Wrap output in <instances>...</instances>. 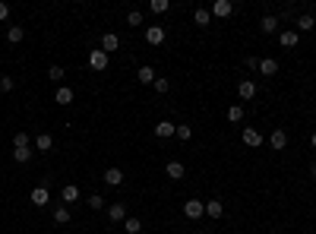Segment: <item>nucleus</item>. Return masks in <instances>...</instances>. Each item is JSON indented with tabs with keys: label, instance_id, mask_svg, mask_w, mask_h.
I'll return each instance as SVG.
<instances>
[{
	"label": "nucleus",
	"instance_id": "nucleus-1",
	"mask_svg": "<svg viewBox=\"0 0 316 234\" xmlns=\"http://www.w3.org/2000/svg\"><path fill=\"white\" fill-rule=\"evenodd\" d=\"M183 215L190 218V221L203 218V215H206V203H203V200H186V203H183Z\"/></svg>",
	"mask_w": 316,
	"mask_h": 234
},
{
	"label": "nucleus",
	"instance_id": "nucleus-2",
	"mask_svg": "<svg viewBox=\"0 0 316 234\" xmlns=\"http://www.w3.org/2000/svg\"><path fill=\"white\" fill-rule=\"evenodd\" d=\"M165 38H168L165 26H149V29H146V41L152 44V48H161V44H165Z\"/></svg>",
	"mask_w": 316,
	"mask_h": 234
},
{
	"label": "nucleus",
	"instance_id": "nucleus-3",
	"mask_svg": "<svg viewBox=\"0 0 316 234\" xmlns=\"http://www.w3.org/2000/svg\"><path fill=\"white\" fill-rule=\"evenodd\" d=\"M48 203H51L48 187H44V184H41V187H32V206H38V209H41V206H48Z\"/></svg>",
	"mask_w": 316,
	"mask_h": 234
},
{
	"label": "nucleus",
	"instance_id": "nucleus-4",
	"mask_svg": "<svg viewBox=\"0 0 316 234\" xmlns=\"http://www.w3.org/2000/svg\"><path fill=\"white\" fill-rule=\"evenodd\" d=\"M297 41H300L297 29H285V32H278V44H282V48H297Z\"/></svg>",
	"mask_w": 316,
	"mask_h": 234
},
{
	"label": "nucleus",
	"instance_id": "nucleus-5",
	"mask_svg": "<svg viewBox=\"0 0 316 234\" xmlns=\"http://www.w3.org/2000/svg\"><path fill=\"white\" fill-rule=\"evenodd\" d=\"M243 146L260 149V146H263V133L256 130V127H247V130H243Z\"/></svg>",
	"mask_w": 316,
	"mask_h": 234
},
{
	"label": "nucleus",
	"instance_id": "nucleus-6",
	"mask_svg": "<svg viewBox=\"0 0 316 234\" xmlns=\"http://www.w3.org/2000/svg\"><path fill=\"white\" fill-rule=\"evenodd\" d=\"M269 146H272L275 152H282V149L288 146V133L282 130V127H275V130H272V136H269Z\"/></svg>",
	"mask_w": 316,
	"mask_h": 234
},
{
	"label": "nucleus",
	"instance_id": "nucleus-7",
	"mask_svg": "<svg viewBox=\"0 0 316 234\" xmlns=\"http://www.w3.org/2000/svg\"><path fill=\"white\" fill-rule=\"evenodd\" d=\"M89 67L95 70V73L108 70V54H104V51H92V54H89Z\"/></svg>",
	"mask_w": 316,
	"mask_h": 234
},
{
	"label": "nucleus",
	"instance_id": "nucleus-8",
	"mask_svg": "<svg viewBox=\"0 0 316 234\" xmlns=\"http://www.w3.org/2000/svg\"><path fill=\"white\" fill-rule=\"evenodd\" d=\"M256 70H260L263 76H275L278 73V61H275V57H260V67H256Z\"/></svg>",
	"mask_w": 316,
	"mask_h": 234
},
{
	"label": "nucleus",
	"instance_id": "nucleus-9",
	"mask_svg": "<svg viewBox=\"0 0 316 234\" xmlns=\"http://www.w3.org/2000/svg\"><path fill=\"white\" fill-rule=\"evenodd\" d=\"M165 174H168L171 181H183V174H186L183 161H168V165H165Z\"/></svg>",
	"mask_w": 316,
	"mask_h": 234
},
{
	"label": "nucleus",
	"instance_id": "nucleus-10",
	"mask_svg": "<svg viewBox=\"0 0 316 234\" xmlns=\"http://www.w3.org/2000/svg\"><path fill=\"white\" fill-rule=\"evenodd\" d=\"M234 13V4H231V0H215V4H212V16H221V19H225V16H231Z\"/></svg>",
	"mask_w": 316,
	"mask_h": 234
},
{
	"label": "nucleus",
	"instance_id": "nucleus-11",
	"mask_svg": "<svg viewBox=\"0 0 316 234\" xmlns=\"http://www.w3.org/2000/svg\"><path fill=\"white\" fill-rule=\"evenodd\" d=\"M54 101L60 104V108L73 104V89H70V86H57V95H54Z\"/></svg>",
	"mask_w": 316,
	"mask_h": 234
},
{
	"label": "nucleus",
	"instance_id": "nucleus-12",
	"mask_svg": "<svg viewBox=\"0 0 316 234\" xmlns=\"http://www.w3.org/2000/svg\"><path fill=\"white\" fill-rule=\"evenodd\" d=\"M136 79H139L143 86H152V83H155V67L143 64V67H139V73H136Z\"/></svg>",
	"mask_w": 316,
	"mask_h": 234
},
{
	"label": "nucleus",
	"instance_id": "nucleus-13",
	"mask_svg": "<svg viewBox=\"0 0 316 234\" xmlns=\"http://www.w3.org/2000/svg\"><path fill=\"white\" fill-rule=\"evenodd\" d=\"M120 48V38H117L114 32H104V38H101V51L104 54H111V51H117Z\"/></svg>",
	"mask_w": 316,
	"mask_h": 234
},
{
	"label": "nucleus",
	"instance_id": "nucleus-14",
	"mask_svg": "<svg viewBox=\"0 0 316 234\" xmlns=\"http://www.w3.org/2000/svg\"><path fill=\"white\" fill-rule=\"evenodd\" d=\"M108 218H111V221H120V225H123L127 206H123V203H111V206H108Z\"/></svg>",
	"mask_w": 316,
	"mask_h": 234
},
{
	"label": "nucleus",
	"instance_id": "nucleus-15",
	"mask_svg": "<svg viewBox=\"0 0 316 234\" xmlns=\"http://www.w3.org/2000/svg\"><path fill=\"white\" fill-rule=\"evenodd\" d=\"M35 149H38V152H51L54 149V136L51 133H38V136H35Z\"/></svg>",
	"mask_w": 316,
	"mask_h": 234
},
{
	"label": "nucleus",
	"instance_id": "nucleus-16",
	"mask_svg": "<svg viewBox=\"0 0 316 234\" xmlns=\"http://www.w3.org/2000/svg\"><path fill=\"white\" fill-rule=\"evenodd\" d=\"M104 184H108V187H120L123 184V171L120 168H108V171H104Z\"/></svg>",
	"mask_w": 316,
	"mask_h": 234
},
{
	"label": "nucleus",
	"instance_id": "nucleus-17",
	"mask_svg": "<svg viewBox=\"0 0 316 234\" xmlns=\"http://www.w3.org/2000/svg\"><path fill=\"white\" fill-rule=\"evenodd\" d=\"M206 215L209 218H221V215H225V203H221V200H209L206 203Z\"/></svg>",
	"mask_w": 316,
	"mask_h": 234
},
{
	"label": "nucleus",
	"instance_id": "nucleus-18",
	"mask_svg": "<svg viewBox=\"0 0 316 234\" xmlns=\"http://www.w3.org/2000/svg\"><path fill=\"white\" fill-rule=\"evenodd\" d=\"M174 130H177V124H171V121H158L155 136H158V139H168V136H174Z\"/></svg>",
	"mask_w": 316,
	"mask_h": 234
},
{
	"label": "nucleus",
	"instance_id": "nucleus-19",
	"mask_svg": "<svg viewBox=\"0 0 316 234\" xmlns=\"http://www.w3.org/2000/svg\"><path fill=\"white\" fill-rule=\"evenodd\" d=\"M316 29V19H313V13H303V16H297V35L300 32H313Z\"/></svg>",
	"mask_w": 316,
	"mask_h": 234
},
{
	"label": "nucleus",
	"instance_id": "nucleus-20",
	"mask_svg": "<svg viewBox=\"0 0 316 234\" xmlns=\"http://www.w3.org/2000/svg\"><path fill=\"white\" fill-rule=\"evenodd\" d=\"M22 38H26V29H22V26H10L7 29V41L10 44H19Z\"/></svg>",
	"mask_w": 316,
	"mask_h": 234
},
{
	"label": "nucleus",
	"instance_id": "nucleus-21",
	"mask_svg": "<svg viewBox=\"0 0 316 234\" xmlns=\"http://www.w3.org/2000/svg\"><path fill=\"white\" fill-rule=\"evenodd\" d=\"M237 95H240V98H243V101H250V98H253V95H256V86H253V83H250V79H243V83H240V86H237Z\"/></svg>",
	"mask_w": 316,
	"mask_h": 234
},
{
	"label": "nucleus",
	"instance_id": "nucleus-22",
	"mask_svg": "<svg viewBox=\"0 0 316 234\" xmlns=\"http://www.w3.org/2000/svg\"><path fill=\"white\" fill-rule=\"evenodd\" d=\"M123 231H127V234H139V231H143V221H139L136 215H133V218L127 215V218H123Z\"/></svg>",
	"mask_w": 316,
	"mask_h": 234
},
{
	"label": "nucleus",
	"instance_id": "nucleus-23",
	"mask_svg": "<svg viewBox=\"0 0 316 234\" xmlns=\"http://www.w3.org/2000/svg\"><path fill=\"white\" fill-rule=\"evenodd\" d=\"M260 29H263L266 35H272V32H278V16H263V22H260Z\"/></svg>",
	"mask_w": 316,
	"mask_h": 234
},
{
	"label": "nucleus",
	"instance_id": "nucleus-24",
	"mask_svg": "<svg viewBox=\"0 0 316 234\" xmlns=\"http://www.w3.org/2000/svg\"><path fill=\"white\" fill-rule=\"evenodd\" d=\"M32 146V136L26 133V130H19L16 136H13V149H29Z\"/></svg>",
	"mask_w": 316,
	"mask_h": 234
},
{
	"label": "nucleus",
	"instance_id": "nucleus-25",
	"mask_svg": "<svg viewBox=\"0 0 316 234\" xmlns=\"http://www.w3.org/2000/svg\"><path fill=\"white\" fill-rule=\"evenodd\" d=\"M60 200H64V203H76V200H79V190H76L73 184H67L64 190H60Z\"/></svg>",
	"mask_w": 316,
	"mask_h": 234
},
{
	"label": "nucleus",
	"instance_id": "nucleus-26",
	"mask_svg": "<svg viewBox=\"0 0 316 234\" xmlns=\"http://www.w3.org/2000/svg\"><path fill=\"white\" fill-rule=\"evenodd\" d=\"M228 121L231 124H240L243 121V104H231V108H228Z\"/></svg>",
	"mask_w": 316,
	"mask_h": 234
},
{
	"label": "nucleus",
	"instance_id": "nucleus-27",
	"mask_svg": "<svg viewBox=\"0 0 316 234\" xmlns=\"http://www.w3.org/2000/svg\"><path fill=\"white\" fill-rule=\"evenodd\" d=\"M209 19H212V16H209V10H203V7L193 13V22H196V26H203V29L209 26Z\"/></svg>",
	"mask_w": 316,
	"mask_h": 234
},
{
	"label": "nucleus",
	"instance_id": "nucleus-28",
	"mask_svg": "<svg viewBox=\"0 0 316 234\" xmlns=\"http://www.w3.org/2000/svg\"><path fill=\"white\" fill-rule=\"evenodd\" d=\"M54 221H57V225H67V221H70V209L67 206H57L54 209Z\"/></svg>",
	"mask_w": 316,
	"mask_h": 234
},
{
	"label": "nucleus",
	"instance_id": "nucleus-29",
	"mask_svg": "<svg viewBox=\"0 0 316 234\" xmlns=\"http://www.w3.org/2000/svg\"><path fill=\"white\" fill-rule=\"evenodd\" d=\"M13 158L19 161V165H26V161H32V146H29V149H13Z\"/></svg>",
	"mask_w": 316,
	"mask_h": 234
},
{
	"label": "nucleus",
	"instance_id": "nucleus-30",
	"mask_svg": "<svg viewBox=\"0 0 316 234\" xmlns=\"http://www.w3.org/2000/svg\"><path fill=\"white\" fill-rule=\"evenodd\" d=\"M152 89H155V92H158V95H165V92L171 89V83H168V79H165V76H155V83H152Z\"/></svg>",
	"mask_w": 316,
	"mask_h": 234
},
{
	"label": "nucleus",
	"instance_id": "nucleus-31",
	"mask_svg": "<svg viewBox=\"0 0 316 234\" xmlns=\"http://www.w3.org/2000/svg\"><path fill=\"white\" fill-rule=\"evenodd\" d=\"M67 73H64V67L60 64H54V67H48V79H54V83H60Z\"/></svg>",
	"mask_w": 316,
	"mask_h": 234
},
{
	"label": "nucleus",
	"instance_id": "nucleus-32",
	"mask_svg": "<svg viewBox=\"0 0 316 234\" xmlns=\"http://www.w3.org/2000/svg\"><path fill=\"white\" fill-rule=\"evenodd\" d=\"M149 10H152V13H168V10H171V4H168V0H152V4H149Z\"/></svg>",
	"mask_w": 316,
	"mask_h": 234
},
{
	"label": "nucleus",
	"instance_id": "nucleus-33",
	"mask_svg": "<svg viewBox=\"0 0 316 234\" xmlns=\"http://www.w3.org/2000/svg\"><path fill=\"white\" fill-rule=\"evenodd\" d=\"M86 203H89V209H95V212H101V209H104V196H98V193H92V196H89V200H86Z\"/></svg>",
	"mask_w": 316,
	"mask_h": 234
},
{
	"label": "nucleus",
	"instance_id": "nucleus-34",
	"mask_svg": "<svg viewBox=\"0 0 316 234\" xmlns=\"http://www.w3.org/2000/svg\"><path fill=\"white\" fill-rule=\"evenodd\" d=\"M174 136H177V139H183V143H186V139L193 136V130H190L186 124H177V130H174Z\"/></svg>",
	"mask_w": 316,
	"mask_h": 234
},
{
	"label": "nucleus",
	"instance_id": "nucleus-35",
	"mask_svg": "<svg viewBox=\"0 0 316 234\" xmlns=\"http://www.w3.org/2000/svg\"><path fill=\"white\" fill-rule=\"evenodd\" d=\"M13 86H16L13 76H0V92H13Z\"/></svg>",
	"mask_w": 316,
	"mask_h": 234
},
{
	"label": "nucleus",
	"instance_id": "nucleus-36",
	"mask_svg": "<svg viewBox=\"0 0 316 234\" xmlns=\"http://www.w3.org/2000/svg\"><path fill=\"white\" fill-rule=\"evenodd\" d=\"M127 22H130V26H143V13H139V10H130V13H127Z\"/></svg>",
	"mask_w": 316,
	"mask_h": 234
},
{
	"label": "nucleus",
	"instance_id": "nucleus-37",
	"mask_svg": "<svg viewBox=\"0 0 316 234\" xmlns=\"http://www.w3.org/2000/svg\"><path fill=\"white\" fill-rule=\"evenodd\" d=\"M4 19H10V4L0 0V22H4Z\"/></svg>",
	"mask_w": 316,
	"mask_h": 234
},
{
	"label": "nucleus",
	"instance_id": "nucleus-38",
	"mask_svg": "<svg viewBox=\"0 0 316 234\" xmlns=\"http://www.w3.org/2000/svg\"><path fill=\"white\" fill-rule=\"evenodd\" d=\"M310 178H316V161H313V165H310Z\"/></svg>",
	"mask_w": 316,
	"mask_h": 234
},
{
	"label": "nucleus",
	"instance_id": "nucleus-39",
	"mask_svg": "<svg viewBox=\"0 0 316 234\" xmlns=\"http://www.w3.org/2000/svg\"><path fill=\"white\" fill-rule=\"evenodd\" d=\"M310 146H313V149H316V130H313V136H310Z\"/></svg>",
	"mask_w": 316,
	"mask_h": 234
}]
</instances>
